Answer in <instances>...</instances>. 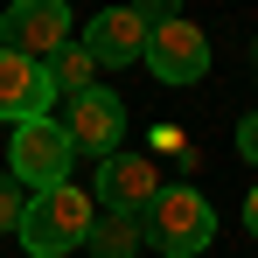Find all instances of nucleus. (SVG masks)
Segmentation results:
<instances>
[{
	"mask_svg": "<svg viewBox=\"0 0 258 258\" xmlns=\"http://www.w3.org/2000/svg\"><path fill=\"white\" fill-rule=\"evenodd\" d=\"M49 105H56L49 70L35 63V56L0 49V119H7V126H28V119H49Z\"/></svg>",
	"mask_w": 258,
	"mask_h": 258,
	"instance_id": "nucleus-9",
	"label": "nucleus"
},
{
	"mask_svg": "<svg viewBox=\"0 0 258 258\" xmlns=\"http://www.w3.org/2000/svg\"><path fill=\"white\" fill-rule=\"evenodd\" d=\"M21 210H28V188H21L14 174H0V237L21 230Z\"/></svg>",
	"mask_w": 258,
	"mask_h": 258,
	"instance_id": "nucleus-12",
	"label": "nucleus"
},
{
	"mask_svg": "<svg viewBox=\"0 0 258 258\" xmlns=\"http://www.w3.org/2000/svg\"><path fill=\"white\" fill-rule=\"evenodd\" d=\"M42 70H49V84L63 91V98H77V91H91V84H98V63H91L77 42H63V49L42 63Z\"/></svg>",
	"mask_w": 258,
	"mask_h": 258,
	"instance_id": "nucleus-11",
	"label": "nucleus"
},
{
	"mask_svg": "<svg viewBox=\"0 0 258 258\" xmlns=\"http://www.w3.org/2000/svg\"><path fill=\"white\" fill-rule=\"evenodd\" d=\"M140 244H147V237H140V216H98L91 237H84L91 258H133Z\"/></svg>",
	"mask_w": 258,
	"mask_h": 258,
	"instance_id": "nucleus-10",
	"label": "nucleus"
},
{
	"mask_svg": "<svg viewBox=\"0 0 258 258\" xmlns=\"http://www.w3.org/2000/svg\"><path fill=\"white\" fill-rule=\"evenodd\" d=\"M140 237H147L161 258H196V251H210V237H216L210 196H196V188H161L154 210L140 216Z\"/></svg>",
	"mask_w": 258,
	"mask_h": 258,
	"instance_id": "nucleus-2",
	"label": "nucleus"
},
{
	"mask_svg": "<svg viewBox=\"0 0 258 258\" xmlns=\"http://www.w3.org/2000/svg\"><path fill=\"white\" fill-rule=\"evenodd\" d=\"M161 84H203L210 77V35L181 14H161L147 7V56H140Z\"/></svg>",
	"mask_w": 258,
	"mask_h": 258,
	"instance_id": "nucleus-3",
	"label": "nucleus"
},
{
	"mask_svg": "<svg viewBox=\"0 0 258 258\" xmlns=\"http://www.w3.org/2000/svg\"><path fill=\"white\" fill-rule=\"evenodd\" d=\"M237 154L258 168V112H244V119H237Z\"/></svg>",
	"mask_w": 258,
	"mask_h": 258,
	"instance_id": "nucleus-13",
	"label": "nucleus"
},
{
	"mask_svg": "<svg viewBox=\"0 0 258 258\" xmlns=\"http://www.w3.org/2000/svg\"><path fill=\"white\" fill-rule=\"evenodd\" d=\"M63 42H70V7L63 0H14L0 14V49H14V56L49 63Z\"/></svg>",
	"mask_w": 258,
	"mask_h": 258,
	"instance_id": "nucleus-6",
	"label": "nucleus"
},
{
	"mask_svg": "<svg viewBox=\"0 0 258 258\" xmlns=\"http://www.w3.org/2000/svg\"><path fill=\"white\" fill-rule=\"evenodd\" d=\"M77 49H84L98 70L140 63V56H147V7H105V14H91L84 35H77Z\"/></svg>",
	"mask_w": 258,
	"mask_h": 258,
	"instance_id": "nucleus-7",
	"label": "nucleus"
},
{
	"mask_svg": "<svg viewBox=\"0 0 258 258\" xmlns=\"http://www.w3.org/2000/svg\"><path fill=\"white\" fill-rule=\"evenodd\" d=\"M70 133L56 126V119H28V126H14V147H7V174L35 196V188H56V181H70Z\"/></svg>",
	"mask_w": 258,
	"mask_h": 258,
	"instance_id": "nucleus-4",
	"label": "nucleus"
},
{
	"mask_svg": "<svg viewBox=\"0 0 258 258\" xmlns=\"http://www.w3.org/2000/svg\"><path fill=\"white\" fill-rule=\"evenodd\" d=\"M161 188L168 181H161V168L147 154H105L98 181H91V203H105V216H147Z\"/></svg>",
	"mask_w": 258,
	"mask_h": 258,
	"instance_id": "nucleus-5",
	"label": "nucleus"
},
{
	"mask_svg": "<svg viewBox=\"0 0 258 258\" xmlns=\"http://www.w3.org/2000/svg\"><path fill=\"white\" fill-rule=\"evenodd\" d=\"M56 126L70 133V147H77V154H98V161H105V154H119L126 105H119L105 84H91V91H77V98H70V112H63Z\"/></svg>",
	"mask_w": 258,
	"mask_h": 258,
	"instance_id": "nucleus-8",
	"label": "nucleus"
},
{
	"mask_svg": "<svg viewBox=\"0 0 258 258\" xmlns=\"http://www.w3.org/2000/svg\"><path fill=\"white\" fill-rule=\"evenodd\" d=\"M244 230L258 237V181H251V196H244Z\"/></svg>",
	"mask_w": 258,
	"mask_h": 258,
	"instance_id": "nucleus-14",
	"label": "nucleus"
},
{
	"mask_svg": "<svg viewBox=\"0 0 258 258\" xmlns=\"http://www.w3.org/2000/svg\"><path fill=\"white\" fill-rule=\"evenodd\" d=\"M91 223H98V203H91V188L77 181H56V188H35L28 196V210H21V244L28 258H70V244H84Z\"/></svg>",
	"mask_w": 258,
	"mask_h": 258,
	"instance_id": "nucleus-1",
	"label": "nucleus"
}]
</instances>
